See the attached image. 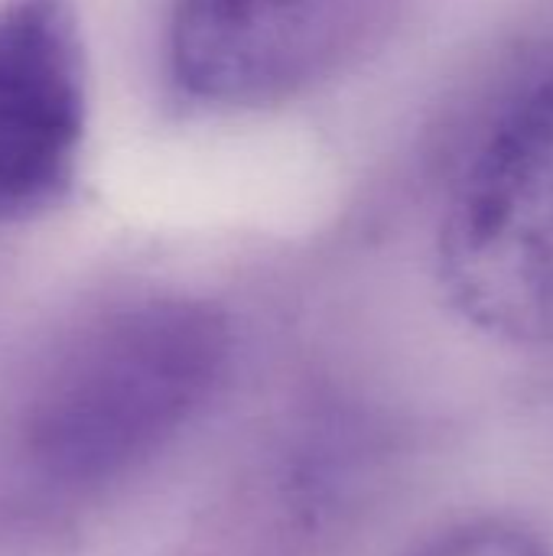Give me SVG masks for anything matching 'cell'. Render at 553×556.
I'll use <instances>...</instances> for the list:
<instances>
[{
	"label": "cell",
	"instance_id": "1",
	"mask_svg": "<svg viewBox=\"0 0 553 556\" xmlns=\"http://www.w3.org/2000/svg\"><path fill=\"white\" fill-rule=\"evenodd\" d=\"M228 352L225 319L192 300L111 316L29 401L20 430L29 469L59 489L127 476L205 407Z\"/></svg>",
	"mask_w": 553,
	"mask_h": 556
},
{
	"label": "cell",
	"instance_id": "2",
	"mask_svg": "<svg viewBox=\"0 0 553 556\" xmlns=\"http://www.w3.org/2000/svg\"><path fill=\"white\" fill-rule=\"evenodd\" d=\"M437 277L482 336L553 349V72L525 85L469 153L440 222Z\"/></svg>",
	"mask_w": 553,
	"mask_h": 556
},
{
	"label": "cell",
	"instance_id": "3",
	"mask_svg": "<svg viewBox=\"0 0 553 556\" xmlns=\"http://www.w3.org/2000/svg\"><path fill=\"white\" fill-rule=\"evenodd\" d=\"M85 72L65 0L0 7V222L49 212L75 182Z\"/></svg>",
	"mask_w": 553,
	"mask_h": 556
},
{
	"label": "cell",
	"instance_id": "4",
	"mask_svg": "<svg viewBox=\"0 0 553 556\" xmlns=\"http://www.w3.org/2000/svg\"><path fill=\"white\" fill-rule=\"evenodd\" d=\"M349 0H176L169 72L183 94L254 108L300 88L329 55Z\"/></svg>",
	"mask_w": 553,
	"mask_h": 556
},
{
	"label": "cell",
	"instance_id": "5",
	"mask_svg": "<svg viewBox=\"0 0 553 556\" xmlns=\"http://www.w3.org/2000/svg\"><path fill=\"white\" fill-rule=\"evenodd\" d=\"M404 556H553V538L531 518L476 511L440 525Z\"/></svg>",
	"mask_w": 553,
	"mask_h": 556
}]
</instances>
